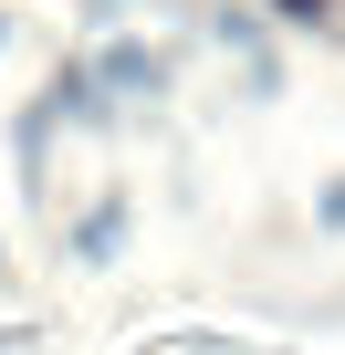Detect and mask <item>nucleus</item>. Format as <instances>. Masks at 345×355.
Masks as SVG:
<instances>
[{
    "label": "nucleus",
    "mask_w": 345,
    "mask_h": 355,
    "mask_svg": "<svg viewBox=\"0 0 345 355\" xmlns=\"http://www.w3.org/2000/svg\"><path fill=\"white\" fill-rule=\"evenodd\" d=\"M115 241H126V209H115V199H105V209H94V220H84V230H74V251H84V261H105V251H115Z\"/></svg>",
    "instance_id": "f257e3e1"
},
{
    "label": "nucleus",
    "mask_w": 345,
    "mask_h": 355,
    "mask_svg": "<svg viewBox=\"0 0 345 355\" xmlns=\"http://www.w3.org/2000/svg\"><path fill=\"white\" fill-rule=\"evenodd\" d=\"M324 230H345V178H335V189H324Z\"/></svg>",
    "instance_id": "f03ea898"
},
{
    "label": "nucleus",
    "mask_w": 345,
    "mask_h": 355,
    "mask_svg": "<svg viewBox=\"0 0 345 355\" xmlns=\"http://www.w3.org/2000/svg\"><path fill=\"white\" fill-rule=\"evenodd\" d=\"M84 11H115V0H84Z\"/></svg>",
    "instance_id": "7ed1b4c3"
},
{
    "label": "nucleus",
    "mask_w": 345,
    "mask_h": 355,
    "mask_svg": "<svg viewBox=\"0 0 345 355\" xmlns=\"http://www.w3.org/2000/svg\"><path fill=\"white\" fill-rule=\"evenodd\" d=\"M0 42H11V21H0Z\"/></svg>",
    "instance_id": "20e7f679"
}]
</instances>
